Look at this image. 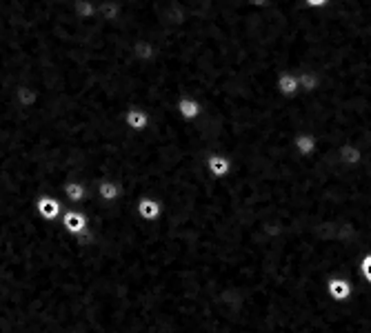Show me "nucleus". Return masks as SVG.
<instances>
[{"instance_id":"obj_1","label":"nucleus","mask_w":371,"mask_h":333,"mask_svg":"<svg viewBox=\"0 0 371 333\" xmlns=\"http://www.w3.org/2000/svg\"><path fill=\"white\" fill-rule=\"evenodd\" d=\"M325 291L329 300L338 302V305H345L354 298V280H349L345 276H332L325 282Z\"/></svg>"},{"instance_id":"obj_2","label":"nucleus","mask_w":371,"mask_h":333,"mask_svg":"<svg viewBox=\"0 0 371 333\" xmlns=\"http://www.w3.org/2000/svg\"><path fill=\"white\" fill-rule=\"evenodd\" d=\"M36 211L43 220L56 222L63 216V200L58 198V194H40L36 198Z\"/></svg>"},{"instance_id":"obj_3","label":"nucleus","mask_w":371,"mask_h":333,"mask_svg":"<svg viewBox=\"0 0 371 333\" xmlns=\"http://www.w3.org/2000/svg\"><path fill=\"white\" fill-rule=\"evenodd\" d=\"M60 225H63V229L67 231V234L83 236V234H87V229H89V216L78 207L76 209H67V211H63V220H60Z\"/></svg>"},{"instance_id":"obj_4","label":"nucleus","mask_w":371,"mask_h":333,"mask_svg":"<svg viewBox=\"0 0 371 333\" xmlns=\"http://www.w3.org/2000/svg\"><path fill=\"white\" fill-rule=\"evenodd\" d=\"M136 211H138V216L143 218V220L154 222V220H158L160 216H163L165 205H163V200H158L152 194H138V198H136Z\"/></svg>"},{"instance_id":"obj_5","label":"nucleus","mask_w":371,"mask_h":333,"mask_svg":"<svg viewBox=\"0 0 371 333\" xmlns=\"http://www.w3.org/2000/svg\"><path fill=\"white\" fill-rule=\"evenodd\" d=\"M123 123L134 134H143V131L152 127V114L143 107H129L123 114Z\"/></svg>"},{"instance_id":"obj_6","label":"nucleus","mask_w":371,"mask_h":333,"mask_svg":"<svg viewBox=\"0 0 371 333\" xmlns=\"http://www.w3.org/2000/svg\"><path fill=\"white\" fill-rule=\"evenodd\" d=\"M89 194H92V189H89V185L85 183V180L72 178V180H67V183L63 185V196L69 200V203H74L78 209L87 203Z\"/></svg>"},{"instance_id":"obj_7","label":"nucleus","mask_w":371,"mask_h":333,"mask_svg":"<svg viewBox=\"0 0 371 333\" xmlns=\"http://www.w3.org/2000/svg\"><path fill=\"white\" fill-rule=\"evenodd\" d=\"M207 174L212 176L214 180H225L232 176V169H234V163L232 158L225 156V154H212L207 156Z\"/></svg>"},{"instance_id":"obj_8","label":"nucleus","mask_w":371,"mask_h":333,"mask_svg":"<svg viewBox=\"0 0 371 333\" xmlns=\"http://www.w3.org/2000/svg\"><path fill=\"white\" fill-rule=\"evenodd\" d=\"M176 114L185 120V123H196L203 116V103L194 96H180L176 100Z\"/></svg>"},{"instance_id":"obj_9","label":"nucleus","mask_w":371,"mask_h":333,"mask_svg":"<svg viewBox=\"0 0 371 333\" xmlns=\"http://www.w3.org/2000/svg\"><path fill=\"white\" fill-rule=\"evenodd\" d=\"M96 196L103 200V203H118V200H123L125 196V189L123 185L118 183V180L114 178H103V180H98L96 183Z\"/></svg>"},{"instance_id":"obj_10","label":"nucleus","mask_w":371,"mask_h":333,"mask_svg":"<svg viewBox=\"0 0 371 333\" xmlns=\"http://www.w3.org/2000/svg\"><path fill=\"white\" fill-rule=\"evenodd\" d=\"M276 89H278L280 96L296 98V92L300 89V80H298V76L289 74V72H280V74L276 76Z\"/></svg>"},{"instance_id":"obj_11","label":"nucleus","mask_w":371,"mask_h":333,"mask_svg":"<svg viewBox=\"0 0 371 333\" xmlns=\"http://www.w3.org/2000/svg\"><path fill=\"white\" fill-rule=\"evenodd\" d=\"M72 12L78 20H92L98 16V5L94 0H74Z\"/></svg>"},{"instance_id":"obj_12","label":"nucleus","mask_w":371,"mask_h":333,"mask_svg":"<svg viewBox=\"0 0 371 333\" xmlns=\"http://www.w3.org/2000/svg\"><path fill=\"white\" fill-rule=\"evenodd\" d=\"M340 165H343L345 169H352V167H356L358 163H360V149H356V147H349V145H345V147H340Z\"/></svg>"},{"instance_id":"obj_13","label":"nucleus","mask_w":371,"mask_h":333,"mask_svg":"<svg viewBox=\"0 0 371 333\" xmlns=\"http://www.w3.org/2000/svg\"><path fill=\"white\" fill-rule=\"evenodd\" d=\"M294 143H296V149L300 156H312L316 151V138L312 134H300V136H296Z\"/></svg>"},{"instance_id":"obj_14","label":"nucleus","mask_w":371,"mask_h":333,"mask_svg":"<svg viewBox=\"0 0 371 333\" xmlns=\"http://www.w3.org/2000/svg\"><path fill=\"white\" fill-rule=\"evenodd\" d=\"M358 274L367 282V285H371V254H365L358 260Z\"/></svg>"},{"instance_id":"obj_15","label":"nucleus","mask_w":371,"mask_h":333,"mask_svg":"<svg viewBox=\"0 0 371 333\" xmlns=\"http://www.w3.org/2000/svg\"><path fill=\"white\" fill-rule=\"evenodd\" d=\"M298 80H300V87H305L307 92H314L316 87H320V78H318V74H303V76H298Z\"/></svg>"},{"instance_id":"obj_16","label":"nucleus","mask_w":371,"mask_h":333,"mask_svg":"<svg viewBox=\"0 0 371 333\" xmlns=\"http://www.w3.org/2000/svg\"><path fill=\"white\" fill-rule=\"evenodd\" d=\"M247 5L252 9H265L269 7V0H247Z\"/></svg>"},{"instance_id":"obj_17","label":"nucleus","mask_w":371,"mask_h":333,"mask_svg":"<svg viewBox=\"0 0 371 333\" xmlns=\"http://www.w3.org/2000/svg\"><path fill=\"white\" fill-rule=\"evenodd\" d=\"M305 3H307L309 7H323V5L329 3V0H305Z\"/></svg>"}]
</instances>
